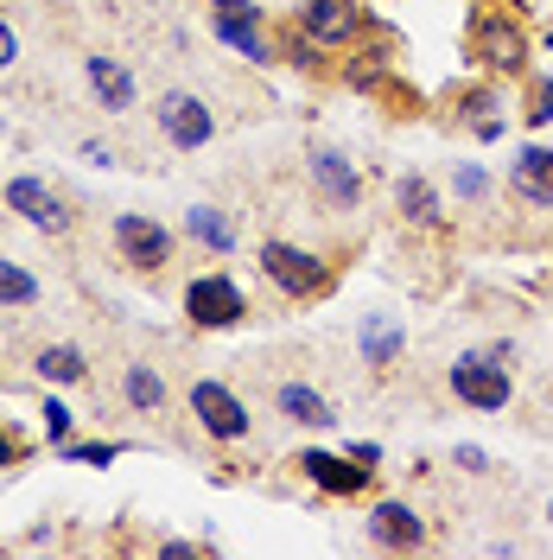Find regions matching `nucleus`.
<instances>
[{
	"mask_svg": "<svg viewBox=\"0 0 553 560\" xmlns=\"http://www.w3.org/2000/svg\"><path fill=\"white\" fill-rule=\"evenodd\" d=\"M451 395L464 401V408H478V415H503L509 408V363H490L484 350H464L458 363H451Z\"/></svg>",
	"mask_w": 553,
	"mask_h": 560,
	"instance_id": "obj_1",
	"label": "nucleus"
},
{
	"mask_svg": "<svg viewBox=\"0 0 553 560\" xmlns=\"http://www.w3.org/2000/svg\"><path fill=\"white\" fill-rule=\"evenodd\" d=\"M185 313H191V325H204V331H223V325H236L248 313V293L230 275H198L185 287Z\"/></svg>",
	"mask_w": 553,
	"mask_h": 560,
	"instance_id": "obj_2",
	"label": "nucleus"
},
{
	"mask_svg": "<svg viewBox=\"0 0 553 560\" xmlns=\"http://www.w3.org/2000/svg\"><path fill=\"white\" fill-rule=\"evenodd\" d=\"M261 275L274 280L286 300H306V293L325 287V261L299 243H261Z\"/></svg>",
	"mask_w": 553,
	"mask_h": 560,
	"instance_id": "obj_3",
	"label": "nucleus"
},
{
	"mask_svg": "<svg viewBox=\"0 0 553 560\" xmlns=\"http://www.w3.org/2000/svg\"><path fill=\"white\" fill-rule=\"evenodd\" d=\"M160 135L173 140L178 153H198L210 135H216V115H210L204 96H191V90H173V96H160Z\"/></svg>",
	"mask_w": 553,
	"mask_h": 560,
	"instance_id": "obj_4",
	"label": "nucleus"
},
{
	"mask_svg": "<svg viewBox=\"0 0 553 560\" xmlns=\"http://www.w3.org/2000/svg\"><path fill=\"white\" fill-rule=\"evenodd\" d=\"M191 415H198V427H204L210 440H248V408H243V395L236 388H223V383H191Z\"/></svg>",
	"mask_w": 553,
	"mask_h": 560,
	"instance_id": "obj_5",
	"label": "nucleus"
},
{
	"mask_svg": "<svg viewBox=\"0 0 553 560\" xmlns=\"http://www.w3.org/2000/svg\"><path fill=\"white\" fill-rule=\"evenodd\" d=\"M115 248H121V261L128 268H166L173 261V230L166 223H153V217H140V210H128L121 223H115Z\"/></svg>",
	"mask_w": 553,
	"mask_h": 560,
	"instance_id": "obj_6",
	"label": "nucleus"
},
{
	"mask_svg": "<svg viewBox=\"0 0 553 560\" xmlns=\"http://www.w3.org/2000/svg\"><path fill=\"white\" fill-rule=\"evenodd\" d=\"M7 210H20L33 230H45V236H64V230H70L64 198H58L45 178H7Z\"/></svg>",
	"mask_w": 553,
	"mask_h": 560,
	"instance_id": "obj_7",
	"label": "nucleus"
},
{
	"mask_svg": "<svg viewBox=\"0 0 553 560\" xmlns=\"http://www.w3.org/2000/svg\"><path fill=\"white\" fill-rule=\"evenodd\" d=\"M299 26H306L311 45H350V38L363 33V7L356 0H306Z\"/></svg>",
	"mask_w": 553,
	"mask_h": 560,
	"instance_id": "obj_8",
	"label": "nucleus"
},
{
	"mask_svg": "<svg viewBox=\"0 0 553 560\" xmlns=\"http://www.w3.org/2000/svg\"><path fill=\"white\" fill-rule=\"evenodd\" d=\"M306 166H311V185L325 191V205L356 210V198H363V173L350 166V160L338 153V147H318V153H311Z\"/></svg>",
	"mask_w": 553,
	"mask_h": 560,
	"instance_id": "obj_9",
	"label": "nucleus"
},
{
	"mask_svg": "<svg viewBox=\"0 0 553 560\" xmlns=\"http://www.w3.org/2000/svg\"><path fill=\"white\" fill-rule=\"evenodd\" d=\"M509 191L534 210H553V147H521L509 160Z\"/></svg>",
	"mask_w": 553,
	"mask_h": 560,
	"instance_id": "obj_10",
	"label": "nucleus"
},
{
	"mask_svg": "<svg viewBox=\"0 0 553 560\" xmlns=\"http://www.w3.org/2000/svg\"><path fill=\"white\" fill-rule=\"evenodd\" d=\"M299 471H306L318 490H331V497H356V490L369 485V465H350V458H338V453H299Z\"/></svg>",
	"mask_w": 553,
	"mask_h": 560,
	"instance_id": "obj_11",
	"label": "nucleus"
},
{
	"mask_svg": "<svg viewBox=\"0 0 553 560\" xmlns=\"http://www.w3.org/2000/svg\"><path fill=\"white\" fill-rule=\"evenodd\" d=\"M369 535H376L381 548H420L426 541V523H420L408 503L388 497V503H376V516H369Z\"/></svg>",
	"mask_w": 553,
	"mask_h": 560,
	"instance_id": "obj_12",
	"label": "nucleus"
},
{
	"mask_svg": "<svg viewBox=\"0 0 553 560\" xmlns=\"http://www.w3.org/2000/svg\"><path fill=\"white\" fill-rule=\"evenodd\" d=\"M274 401H280V415L299 420V427H338V408H331V401H325L311 383H280Z\"/></svg>",
	"mask_w": 553,
	"mask_h": 560,
	"instance_id": "obj_13",
	"label": "nucleus"
},
{
	"mask_svg": "<svg viewBox=\"0 0 553 560\" xmlns=\"http://www.w3.org/2000/svg\"><path fill=\"white\" fill-rule=\"evenodd\" d=\"M90 90H96V103L108 115H128L134 108V77L115 65V58H90Z\"/></svg>",
	"mask_w": 553,
	"mask_h": 560,
	"instance_id": "obj_14",
	"label": "nucleus"
},
{
	"mask_svg": "<svg viewBox=\"0 0 553 560\" xmlns=\"http://www.w3.org/2000/svg\"><path fill=\"white\" fill-rule=\"evenodd\" d=\"M395 205H401V217L408 223H439L446 217V205H439V191H433V178H420V173H408V178H395Z\"/></svg>",
	"mask_w": 553,
	"mask_h": 560,
	"instance_id": "obj_15",
	"label": "nucleus"
},
{
	"mask_svg": "<svg viewBox=\"0 0 553 560\" xmlns=\"http://www.w3.org/2000/svg\"><path fill=\"white\" fill-rule=\"evenodd\" d=\"M478 45H484V65L490 70H521V65H528V45H521V33L509 26V20H484Z\"/></svg>",
	"mask_w": 553,
	"mask_h": 560,
	"instance_id": "obj_16",
	"label": "nucleus"
},
{
	"mask_svg": "<svg viewBox=\"0 0 553 560\" xmlns=\"http://www.w3.org/2000/svg\"><path fill=\"white\" fill-rule=\"evenodd\" d=\"M216 38H223L230 51H243L248 65H268V58H274L268 38L255 33V13H223V7H216Z\"/></svg>",
	"mask_w": 553,
	"mask_h": 560,
	"instance_id": "obj_17",
	"label": "nucleus"
},
{
	"mask_svg": "<svg viewBox=\"0 0 553 560\" xmlns=\"http://www.w3.org/2000/svg\"><path fill=\"white\" fill-rule=\"evenodd\" d=\"M401 345H408V331L395 325V318H363V363H376V370H388L395 357H401Z\"/></svg>",
	"mask_w": 553,
	"mask_h": 560,
	"instance_id": "obj_18",
	"label": "nucleus"
},
{
	"mask_svg": "<svg viewBox=\"0 0 553 560\" xmlns=\"http://www.w3.org/2000/svg\"><path fill=\"white\" fill-rule=\"evenodd\" d=\"M121 395L134 401L140 415H160V408H166V383H160V370H146V363H134V370L121 376Z\"/></svg>",
	"mask_w": 553,
	"mask_h": 560,
	"instance_id": "obj_19",
	"label": "nucleus"
},
{
	"mask_svg": "<svg viewBox=\"0 0 553 560\" xmlns=\"http://www.w3.org/2000/svg\"><path fill=\"white\" fill-rule=\"evenodd\" d=\"M38 376H45V383H83L90 363H83L77 345H51V350H38Z\"/></svg>",
	"mask_w": 553,
	"mask_h": 560,
	"instance_id": "obj_20",
	"label": "nucleus"
},
{
	"mask_svg": "<svg viewBox=\"0 0 553 560\" xmlns=\"http://www.w3.org/2000/svg\"><path fill=\"white\" fill-rule=\"evenodd\" d=\"M185 230H191V236L210 248V255H230V248H236V230H230V223H223V217H216L210 205L191 210V217H185Z\"/></svg>",
	"mask_w": 553,
	"mask_h": 560,
	"instance_id": "obj_21",
	"label": "nucleus"
},
{
	"mask_svg": "<svg viewBox=\"0 0 553 560\" xmlns=\"http://www.w3.org/2000/svg\"><path fill=\"white\" fill-rule=\"evenodd\" d=\"M38 300V280L20 268V261H7L0 255V306H33Z\"/></svg>",
	"mask_w": 553,
	"mask_h": 560,
	"instance_id": "obj_22",
	"label": "nucleus"
},
{
	"mask_svg": "<svg viewBox=\"0 0 553 560\" xmlns=\"http://www.w3.org/2000/svg\"><path fill=\"white\" fill-rule=\"evenodd\" d=\"M58 453L64 458H77V465H108V458H121V446H115V440H96V446H58Z\"/></svg>",
	"mask_w": 553,
	"mask_h": 560,
	"instance_id": "obj_23",
	"label": "nucleus"
},
{
	"mask_svg": "<svg viewBox=\"0 0 553 560\" xmlns=\"http://www.w3.org/2000/svg\"><path fill=\"white\" fill-rule=\"evenodd\" d=\"M451 191H458V198H484L490 178L478 173V166H458V173H451Z\"/></svg>",
	"mask_w": 553,
	"mask_h": 560,
	"instance_id": "obj_24",
	"label": "nucleus"
},
{
	"mask_svg": "<svg viewBox=\"0 0 553 560\" xmlns=\"http://www.w3.org/2000/svg\"><path fill=\"white\" fill-rule=\"evenodd\" d=\"M45 433H51V446H64L70 440V408L64 401H45Z\"/></svg>",
	"mask_w": 553,
	"mask_h": 560,
	"instance_id": "obj_25",
	"label": "nucleus"
},
{
	"mask_svg": "<svg viewBox=\"0 0 553 560\" xmlns=\"http://www.w3.org/2000/svg\"><path fill=\"white\" fill-rule=\"evenodd\" d=\"M528 121H553V83L534 90V108H528Z\"/></svg>",
	"mask_w": 553,
	"mask_h": 560,
	"instance_id": "obj_26",
	"label": "nucleus"
},
{
	"mask_svg": "<svg viewBox=\"0 0 553 560\" xmlns=\"http://www.w3.org/2000/svg\"><path fill=\"white\" fill-rule=\"evenodd\" d=\"M13 58H20V38H13V26H7V20H0V70L13 65Z\"/></svg>",
	"mask_w": 553,
	"mask_h": 560,
	"instance_id": "obj_27",
	"label": "nucleus"
},
{
	"mask_svg": "<svg viewBox=\"0 0 553 560\" xmlns=\"http://www.w3.org/2000/svg\"><path fill=\"white\" fill-rule=\"evenodd\" d=\"M350 458H356V465H369V471H376L381 446H376V440H356V446H350Z\"/></svg>",
	"mask_w": 553,
	"mask_h": 560,
	"instance_id": "obj_28",
	"label": "nucleus"
},
{
	"mask_svg": "<svg viewBox=\"0 0 553 560\" xmlns=\"http://www.w3.org/2000/svg\"><path fill=\"white\" fill-rule=\"evenodd\" d=\"M451 458H458L464 471H490V465H484V453H478V446H458V453H451Z\"/></svg>",
	"mask_w": 553,
	"mask_h": 560,
	"instance_id": "obj_29",
	"label": "nucleus"
},
{
	"mask_svg": "<svg viewBox=\"0 0 553 560\" xmlns=\"http://www.w3.org/2000/svg\"><path fill=\"white\" fill-rule=\"evenodd\" d=\"M7 458H13V440H0V465H7Z\"/></svg>",
	"mask_w": 553,
	"mask_h": 560,
	"instance_id": "obj_30",
	"label": "nucleus"
},
{
	"mask_svg": "<svg viewBox=\"0 0 553 560\" xmlns=\"http://www.w3.org/2000/svg\"><path fill=\"white\" fill-rule=\"evenodd\" d=\"M548 516H553V503H548Z\"/></svg>",
	"mask_w": 553,
	"mask_h": 560,
	"instance_id": "obj_31",
	"label": "nucleus"
}]
</instances>
